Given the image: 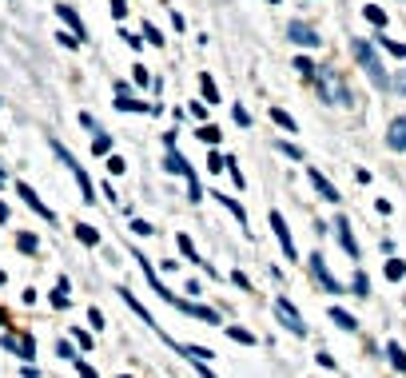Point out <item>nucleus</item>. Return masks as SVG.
I'll list each match as a JSON object with an SVG mask.
<instances>
[{"instance_id":"a19ab883","label":"nucleus","mask_w":406,"mask_h":378,"mask_svg":"<svg viewBox=\"0 0 406 378\" xmlns=\"http://www.w3.org/2000/svg\"><path fill=\"white\" fill-rule=\"evenodd\" d=\"M231 283H235V287H243V291H251V283H247V275H243V271H235V275H231Z\"/></svg>"},{"instance_id":"a211bd4d","label":"nucleus","mask_w":406,"mask_h":378,"mask_svg":"<svg viewBox=\"0 0 406 378\" xmlns=\"http://www.w3.org/2000/svg\"><path fill=\"white\" fill-rule=\"evenodd\" d=\"M16 247H20V251H25V255H36V251H40V243H36V235H28V231H20V235H16Z\"/></svg>"},{"instance_id":"5701e85b","label":"nucleus","mask_w":406,"mask_h":378,"mask_svg":"<svg viewBox=\"0 0 406 378\" xmlns=\"http://www.w3.org/2000/svg\"><path fill=\"white\" fill-rule=\"evenodd\" d=\"M271 120L279 123V128H287V132H295V120H291V116H287L283 108H271Z\"/></svg>"},{"instance_id":"ea45409f","label":"nucleus","mask_w":406,"mask_h":378,"mask_svg":"<svg viewBox=\"0 0 406 378\" xmlns=\"http://www.w3.org/2000/svg\"><path fill=\"white\" fill-rule=\"evenodd\" d=\"M391 88H394V92H402V96H406V72H398V76H394V80H391Z\"/></svg>"},{"instance_id":"4c0bfd02","label":"nucleus","mask_w":406,"mask_h":378,"mask_svg":"<svg viewBox=\"0 0 406 378\" xmlns=\"http://www.w3.org/2000/svg\"><path fill=\"white\" fill-rule=\"evenodd\" d=\"M144 36H148L151 44H160V48H163V36H160V32H156V28H151V25H144Z\"/></svg>"},{"instance_id":"423d86ee","label":"nucleus","mask_w":406,"mask_h":378,"mask_svg":"<svg viewBox=\"0 0 406 378\" xmlns=\"http://www.w3.org/2000/svg\"><path fill=\"white\" fill-rule=\"evenodd\" d=\"M275 315L283 318V327L291 330V335H307V323L299 318V311H295L291 303H287V299H275Z\"/></svg>"},{"instance_id":"72a5a7b5","label":"nucleus","mask_w":406,"mask_h":378,"mask_svg":"<svg viewBox=\"0 0 406 378\" xmlns=\"http://www.w3.org/2000/svg\"><path fill=\"white\" fill-rule=\"evenodd\" d=\"M295 68H299L303 76H315V64H311L307 56H299V60H295Z\"/></svg>"},{"instance_id":"6e6552de","label":"nucleus","mask_w":406,"mask_h":378,"mask_svg":"<svg viewBox=\"0 0 406 378\" xmlns=\"http://www.w3.org/2000/svg\"><path fill=\"white\" fill-rule=\"evenodd\" d=\"M287 36L295 40V44H303V48H319V44H323V36H319V32H315L311 25H303V20H291Z\"/></svg>"},{"instance_id":"c85d7f7f","label":"nucleus","mask_w":406,"mask_h":378,"mask_svg":"<svg viewBox=\"0 0 406 378\" xmlns=\"http://www.w3.org/2000/svg\"><path fill=\"white\" fill-rule=\"evenodd\" d=\"M175 243H180V251H184L187 259H199V255H196V243H191V239H187V235H180V239H175Z\"/></svg>"},{"instance_id":"4be33fe9","label":"nucleus","mask_w":406,"mask_h":378,"mask_svg":"<svg viewBox=\"0 0 406 378\" xmlns=\"http://www.w3.org/2000/svg\"><path fill=\"white\" fill-rule=\"evenodd\" d=\"M386 354H391V363L398 366V370H406V351L398 346V342H391V346H386Z\"/></svg>"},{"instance_id":"2eb2a0df","label":"nucleus","mask_w":406,"mask_h":378,"mask_svg":"<svg viewBox=\"0 0 406 378\" xmlns=\"http://www.w3.org/2000/svg\"><path fill=\"white\" fill-rule=\"evenodd\" d=\"M56 13H60V20H64L68 28H72L76 36H84V25H80V16H76L72 8H68V4H56Z\"/></svg>"},{"instance_id":"f3484780","label":"nucleus","mask_w":406,"mask_h":378,"mask_svg":"<svg viewBox=\"0 0 406 378\" xmlns=\"http://www.w3.org/2000/svg\"><path fill=\"white\" fill-rule=\"evenodd\" d=\"M4 346H8V351H16V354H20V358H32V354H36V351H32V342H28V339H4Z\"/></svg>"},{"instance_id":"dca6fc26","label":"nucleus","mask_w":406,"mask_h":378,"mask_svg":"<svg viewBox=\"0 0 406 378\" xmlns=\"http://www.w3.org/2000/svg\"><path fill=\"white\" fill-rule=\"evenodd\" d=\"M76 239H80L84 247H96L100 243V231H96V227H88V223H76Z\"/></svg>"},{"instance_id":"58836bf2","label":"nucleus","mask_w":406,"mask_h":378,"mask_svg":"<svg viewBox=\"0 0 406 378\" xmlns=\"http://www.w3.org/2000/svg\"><path fill=\"white\" fill-rule=\"evenodd\" d=\"M76 370H80V378H100L96 370H92V366H88V363H80V358H76Z\"/></svg>"},{"instance_id":"79ce46f5","label":"nucleus","mask_w":406,"mask_h":378,"mask_svg":"<svg viewBox=\"0 0 406 378\" xmlns=\"http://www.w3.org/2000/svg\"><path fill=\"white\" fill-rule=\"evenodd\" d=\"M72 339L80 342V346H84V351H88V346H92V335H84V330H72Z\"/></svg>"},{"instance_id":"7c9ffc66","label":"nucleus","mask_w":406,"mask_h":378,"mask_svg":"<svg viewBox=\"0 0 406 378\" xmlns=\"http://www.w3.org/2000/svg\"><path fill=\"white\" fill-rule=\"evenodd\" d=\"M382 48L394 52V56H406V44H398V40H386V36H382Z\"/></svg>"},{"instance_id":"7ed1b4c3","label":"nucleus","mask_w":406,"mask_h":378,"mask_svg":"<svg viewBox=\"0 0 406 378\" xmlns=\"http://www.w3.org/2000/svg\"><path fill=\"white\" fill-rule=\"evenodd\" d=\"M351 52H355V60L367 68V76H370V84L374 88H391V80H386V72H382V60H379V52L370 48L367 40H355L351 44Z\"/></svg>"},{"instance_id":"a878e982","label":"nucleus","mask_w":406,"mask_h":378,"mask_svg":"<svg viewBox=\"0 0 406 378\" xmlns=\"http://www.w3.org/2000/svg\"><path fill=\"white\" fill-rule=\"evenodd\" d=\"M92 151H96V156H111V135H96V140H92Z\"/></svg>"},{"instance_id":"e433bc0d","label":"nucleus","mask_w":406,"mask_h":378,"mask_svg":"<svg viewBox=\"0 0 406 378\" xmlns=\"http://www.w3.org/2000/svg\"><path fill=\"white\" fill-rule=\"evenodd\" d=\"M187 112H191V116H196V120H208V108H203V104H196V100H191V104H187Z\"/></svg>"},{"instance_id":"f03ea898","label":"nucleus","mask_w":406,"mask_h":378,"mask_svg":"<svg viewBox=\"0 0 406 378\" xmlns=\"http://www.w3.org/2000/svg\"><path fill=\"white\" fill-rule=\"evenodd\" d=\"M315 84H319V96L327 100V104H355L351 100V92H346V84H343V76L339 72H331V68H315Z\"/></svg>"},{"instance_id":"c9c22d12","label":"nucleus","mask_w":406,"mask_h":378,"mask_svg":"<svg viewBox=\"0 0 406 378\" xmlns=\"http://www.w3.org/2000/svg\"><path fill=\"white\" fill-rule=\"evenodd\" d=\"M123 168H128V163H123L120 156H108V171H111V175H120Z\"/></svg>"},{"instance_id":"9b49d317","label":"nucleus","mask_w":406,"mask_h":378,"mask_svg":"<svg viewBox=\"0 0 406 378\" xmlns=\"http://www.w3.org/2000/svg\"><path fill=\"white\" fill-rule=\"evenodd\" d=\"M116 108L120 112H148V104H140V100H132V92H128V88H116Z\"/></svg>"},{"instance_id":"473e14b6","label":"nucleus","mask_w":406,"mask_h":378,"mask_svg":"<svg viewBox=\"0 0 406 378\" xmlns=\"http://www.w3.org/2000/svg\"><path fill=\"white\" fill-rule=\"evenodd\" d=\"M208 168H211V171H223V168H227V159H223L219 151H211V159H208Z\"/></svg>"},{"instance_id":"f704fd0d","label":"nucleus","mask_w":406,"mask_h":378,"mask_svg":"<svg viewBox=\"0 0 406 378\" xmlns=\"http://www.w3.org/2000/svg\"><path fill=\"white\" fill-rule=\"evenodd\" d=\"M132 231H135V235H151L156 227H151V223H144V220H132Z\"/></svg>"},{"instance_id":"2f4dec72","label":"nucleus","mask_w":406,"mask_h":378,"mask_svg":"<svg viewBox=\"0 0 406 378\" xmlns=\"http://www.w3.org/2000/svg\"><path fill=\"white\" fill-rule=\"evenodd\" d=\"M111 16L123 20V16H128V0H111Z\"/></svg>"},{"instance_id":"9d476101","label":"nucleus","mask_w":406,"mask_h":378,"mask_svg":"<svg viewBox=\"0 0 406 378\" xmlns=\"http://www.w3.org/2000/svg\"><path fill=\"white\" fill-rule=\"evenodd\" d=\"M386 147H391V151H406V116L391 120V128H386Z\"/></svg>"},{"instance_id":"f8f14e48","label":"nucleus","mask_w":406,"mask_h":378,"mask_svg":"<svg viewBox=\"0 0 406 378\" xmlns=\"http://www.w3.org/2000/svg\"><path fill=\"white\" fill-rule=\"evenodd\" d=\"M311 183L319 187V196H323V199H331V203H339V199H343L339 191H334V183H331V180H323V171H315V168H311Z\"/></svg>"},{"instance_id":"1a4fd4ad","label":"nucleus","mask_w":406,"mask_h":378,"mask_svg":"<svg viewBox=\"0 0 406 378\" xmlns=\"http://www.w3.org/2000/svg\"><path fill=\"white\" fill-rule=\"evenodd\" d=\"M311 271H315V279L323 283V291L343 295V287H339V279H334L331 271H327V259H323V255H311Z\"/></svg>"},{"instance_id":"20e7f679","label":"nucleus","mask_w":406,"mask_h":378,"mask_svg":"<svg viewBox=\"0 0 406 378\" xmlns=\"http://www.w3.org/2000/svg\"><path fill=\"white\" fill-rule=\"evenodd\" d=\"M163 168L175 171V175H187V180H191V199L203 196V187H199V180H196V168H191V163L180 156V151H175V135H168V159H163Z\"/></svg>"},{"instance_id":"cd10ccee","label":"nucleus","mask_w":406,"mask_h":378,"mask_svg":"<svg viewBox=\"0 0 406 378\" xmlns=\"http://www.w3.org/2000/svg\"><path fill=\"white\" fill-rule=\"evenodd\" d=\"M406 275V263L402 259H391V263H386V279H402Z\"/></svg>"},{"instance_id":"0eeeda50","label":"nucleus","mask_w":406,"mask_h":378,"mask_svg":"<svg viewBox=\"0 0 406 378\" xmlns=\"http://www.w3.org/2000/svg\"><path fill=\"white\" fill-rule=\"evenodd\" d=\"M271 231H275V239H279V247H283V255L295 259V239H291V227H287V220L279 215V211H271Z\"/></svg>"},{"instance_id":"39448f33","label":"nucleus","mask_w":406,"mask_h":378,"mask_svg":"<svg viewBox=\"0 0 406 378\" xmlns=\"http://www.w3.org/2000/svg\"><path fill=\"white\" fill-rule=\"evenodd\" d=\"M52 151H56V156H60V163H64V168H68V171L76 175V183H80V191H84V203H96V187H92V180L84 175V168H80V163H76V159L68 156V151H64V144H56V140H52Z\"/></svg>"},{"instance_id":"412c9836","label":"nucleus","mask_w":406,"mask_h":378,"mask_svg":"<svg viewBox=\"0 0 406 378\" xmlns=\"http://www.w3.org/2000/svg\"><path fill=\"white\" fill-rule=\"evenodd\" d=\"M331 318H334V323H339L343 330H355V327H358V323H355V315H346V311H339V306L331 311Z\"/></svg>"},{"instance_id":"bb28decb","label":"nucleus","mask_w":406,"mask_h":378,"mask_svg":"<svg viewBox=\"0 0 406 378\" xmlns=\"http://www.w3.org/2000/svg\"><path fill=\"white\" fill-rule=\"evenodd\" d=\"M215 196H219V203H223V208H227V211H231V215H235V220H239V223L247 220V215H243V208H239L235 199H227V196H223V191H215Z\"/></svg>"},{"instance_id":"393cba45","label":"nucleus","mask_w":406,"mask_h":378,"mask_svg":"<svg viewBox=\"0 0 406 378\" xmlns=\"http://www.w3.org/2000/svg\"><path fill=\"white\" fill-rule=\"evenodd\" d=\"M199 88H203V100H211V104L219 100V92H215V84H211V76H208V72L199 76Z\"/></svg>"},{"instance_id":"6ab92c4d","label":"nucleus","mask_w":406,"mask_h":378,"mask_svg":"<svg viewBox=\"0 0 406 378\" xmlns=\"http://www.w3.org/2000/svg\"><path fill=\"white\" fill-rule=\"evenodd\" d=\"M52 306H56V311H64V306H68V279H60V287L52 291Z\"/></svg>"},{"instance_id":"aec40b11","label":"nucleus","mask_w":406,"mask_h":378,"mask_svg":"<svg viewBox=\"0 0 406 378\" xmlns=\"http://www.w3.org/2000/svg\"><path fill=\"white\" fill-rule=\"evenodd\" d=\"M227 335H231L235 342H243V346H255V335H251V330H243V327H227Z\"/></svg>"},{"instance_id":"f257e3e1","label":"nucleus","mask_w":406,"mask_h":378,"mask_svg":"<svg viewBox=\"0 0 406 378\" xmlns=\"http://www.w3.org/2000/svg\"><path fill=\"white\" fill-rule=\"evenodd\" d=\"M132 259H135V263H140V267H144V275H148V283H151V287H156V295H160L163 303H172L175 311H184V315L199 318V323H208V327H219V315H215L211 306H199V303H191V299H180V295H175V291H168V287H163V283L156 279V271H151V263H148V259H144V255H140V251H132Z\"/></svg>"},{"instance_id":"ddd939ff","label":"nucleus","mask_w":406,"mask_h":378,"mask_svg":"<svg viewBox=\"0 0 406 378\" xmlns=\"http://www.w3.org/2000/svg\"><path fill=\"white\" fill-rule=\"evenodd\" d=\"M16 191L25 196V203H28V208H36V215H44V220H52V211L44 208V203H40V199H36V191H32L28 183H16Z\"/></svg>"},{"instance_id":"b1692460","label":"nucleus","mask_w":406,"mask_h":378,"mask_svg":"<svg viewBox=\"0 0 406 378\" xmlns=\"http://www.w3.org/2000/svg\"><path fill=\"white\" fill-rule=\"evenodd\" d=\"M196 135H199V140H208V144H219V135H223V132L215 128V123H203V128H199Z\"/></svg>"},{"instance_id":"c756f323","label":"nucleus","mask_w":406,"mask_h":378,"mask_svg":"<svg viewBox=\"0 0 406 378\" xmlns=\"http://www.w3.org/2000/svg\"><path fill=\"white\" fill-rule=\"evenodd\" d=\"M367 20H370V25H386V13H382V8H374V4H370V8H367Z\"/></svg>"},{"instance_id":"c03bdc74","label":"nucleus","mask_w":406,"mask_h":378,"mask_svg":"<svg viewBox=\"0 0 406 378\" xmlns=\"http://www.w3.org/2000/svg\"><path fill=\"white\" fill-rule=\"evenodd\" d=\"M4 220H8V208H4V203H0V223H4Z\"/></svg>"},{"instance_id":"4468645a","label":"nucleus","mask_w":406,"mask_h":378,"mask_svg":"<svg viewBox=\"0 0 406 378\" xmlns=\"http://www.w3.org/2000/svg\"><path fill=\"white\" fill-rule=\"evenodd\" d=\"M334 227H339V239H343L346 255H351V259H358V243H355V235H351V223H346V220H339Z\"/></svg>"},{"instance_id":"37998d69","label":"nucleus","mask_w":406,"mask_h":378,"mask_svg":"<svg viewBox=\"0 0 406 378\" xmlns=\"http://www.w3.org/2000/svg\"><path fill=\"white\" fill-rule=\"evenodd\" d=\"M355 295H367V275H355Z\"/></svg>"}]
</instances>
